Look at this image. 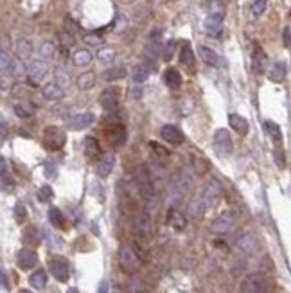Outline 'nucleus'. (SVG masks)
I'll return each instance as SVG.
<instances>
[{
	"instance_id": "nucleus-1",
	"label": "nucleus",
	"mask_w": 291,
	"mask_h": 293,
	"mask_svg": "<svg viewBox=\"0 0 291 293\" xmlns=\"http://www.w3.org/2000/svg\"><path fill=\"white\" fill-rule=\"evenodd\" d=\"M137 189L144 200H151L155 196V187H153V178L147 171L146 165H140L137 169Z\"/></svg>"
},
{
	"instance_id": "nucleus-2",
	"label": "nucleus",
	"mask_w": 291,
	"mask_h": 293,
	"mask_svg": "<svg viewBox=\"0 0 291 293\" xmlns=\"http://www.w3.org/2000/svg\"><path fill=\"white\" fill-rule=\"evenodd\" d=\"M162 33L158 29L151 31V34H149V38H147V43H146V49H144V56L147 58L149 61H155L158 58V56L162 54Z\"/></svg>"
},
{
	"instance_id": "nucleus-3",
	"label": "nucleus",
	"mask_w": 291,
	"mask_h": 293,
	"mask_svg": "<svg viewBox=\"0 0 291 293\" xmlns=\"http://www.w3.org/2000/svg\"><path fill=\"white\" fill-rule=\"evenodd\" d=\"M234 227H236V214L226 211V212L219 214L218 218L214 220L210 230H212L214 234H228Z\"/></svg>"
},
{
	"instance_id": "nucleus-4",
	"label": "nucleus",
	"mask_w": 291,
	"mask_h": 293,
	"mask_svg": "<svg viewBox=\"0 0 291 293\" xmlns=\"http://www.w3.org/2000/svg\"><path fill=\"white\" fill-rule=\"evenodd\" d=\"M214 147L219 155H230L234 151V142H232V137L228 133V130L219 128L216 133H214Z\"/></svg>"
},
{
	"instance_id": "nucleus-5",
	"label": "nucleus",
	"mask_w": 291,
	"mask_h": 293,
	"mask_svg": "<svg viewBox=\"0 0 291 293\" xmlns=\"http://www.w3.org/2000/svg\"><path fill=\"white\" fill-rule=\"evenodd\" d=\"M119 263H121V268L128 274H133L139 270V257L129 246H122L119 250Z\"/></svg>"
},
{
	"instance_id": "nucleus-6",
	"label": "nucleus",
	"mask_w": 291,
	"mask_h": 293,
	"mask_svg": "<svg viewBox=\"0 0 291 293\" xmlns=\"http://www.w3.org/2000/svg\"><path fill=\"white\" fill-rule=\"evenodd\" d=\"M266 290V279L261 274H250L241 282V293H264Z\"/></svg>"
},
{
	"instance_id": "nucleus-7",
	"label": "nucleus",
	"mask_w": 291,
	"mask_h": 293,
	"mask_svg": "<svg viewBox=\"0 0 291 293\" xmlns=\"http://www.w3.org/2000/svg\"><path fill=\"white\" fill-rule=\"evenodd\" d=\"M48 270H50L52 277L58 279L60 282H67L68 277H70V270H68L67 261H65V259H61V257L50 259V261H48Z\"/></svg>"
},
{
	"instance_id": "nucleus-8",
	"label": "nucleus",
	"mask_w": 291,
	"mask_h": 293,
	"mask_svg": "<svg viewBox=\"0 0 291 293\" xmlns=\"http://www.w3.org/2000/svg\"><path fill=\"white\" fill-rule=\"evenodd\" d=\"M43 139H45V146L48 149H60L65 144V133L56 126H48L43 131Z\"/></svg>"
},
{
	"instance_id": "nucleus-9",
	"label": "nucleus",
	"mask_w": 291,
	"mask_h": 293,
	"mask_svg": "<svg viewBox=\"0 0 291 293\" xmlns=\"http://www.w3.org/2000/svg\"><path fill=\"white\" fill-rule=\"evenodd\" d=\"M25 70H27V76H29L31 81H40L45 78L48 67L47 63H45V60H32L29 61V65H27Z\"/></svg>"
},
{
	"instance_id": "nucleus-10",
	"label": "nucleus",
	"mask_w": 291,
	"mask_h": 293,
	"mask_svg": "<svg viewBox=\"0 0 291 293\" xmlns=\"http://www.w3.org/2000/svg\"><path fill=\"white\" fill-rule=\"evenodd\" d=\"M38 263V256L29 248H22V250L16 254V264H18L22 270H31L34 268Z\"/></svg>"
},
{
	"instance_id": "nucleus-11",
	"label": "nucleus",
	"mask_w": 291,
	"mask_h": 293,
	"mask_svg": "<svg viewBox=\"0 0 291 293\" xmlns=\"http://www.w3.org/2000/svg\"><path fill=\"white\" fill-rule=\"evenodd\" d=\"M219 195H221V183H219L218 180H209L205 185V189H203L201 198L205 200L207 207H209V205H212V203L218 200Z\"/></svg>"
},
{
	"instance_id": "nucleus-12",
	"label": "nucleus",
	"mask_w": 291,
	"mask_h": 293,
	"mask_svg": "<svg viewBox=\"0 0 291 293\" xmlns=\"http://www.w3.org/2000/svg\"><path fill=\"white\" fill-rule=\"evenodd\" d=\"M237 248H239L244 256H252V254L257 250V239H255L254 234L244 232L242 236H239V239H237Z\"/></svg>"
},
{
	"instance_id": "nucleus-13",
	"label": "nucleus",
	"mask_w": 291,
	"mask_h": 293,
	"mask_svg": "<svg viewBox=\"0 0 291 293\" xmlns=\"http://www.w3.org/2000/svg\"><path fill=\"white\" fill-rule=\"evenodd\" d=\"M113 165H115V157L112 155V153H108V155H104L103 159L99 160L96 164V173L97 177L101 178H106L110 175V173L113 171Z\"/></svg>"
},
{
	"instance_id": "nucleus-14",
	"label": "nucleus",
	"mask_w": 291,
	"mask_h": 293,
	"mask_svg": "<svg viewBox=\"0 0 291 293\" xmlns=\"http://www.w3.org/2000/svg\"><path fill=\"white\" fill-rule=\"evenodd\" d=\"M160 137L165 142H169V144H180V142H183V133L176 126H173V124H165L164 128L160 130Z\"/></svg>"
},
{
	"instance_id": "nucleus-15",
	"label": "nucleus",
	"mask_w": 291,
	"mask_h": 293,
	"mask_svg": "<svg viewBox=\"0 0 291 293\" xmlns=\"http://www.w3.org/2000/svg\"><path fill=\"white\" fill-rule=\"evenodd\" d=\"M101 104L104 110H115L119 106V90L117 88H106L101 94Z\"/></svg>"
},
{
	"instance_id": "nucleus-16",
	"label": "nucleus",
	"mask_w": 291,
	"mask_h": 293,
	"mask_svg": "<svg viewBox=\"0 0 291 293\" xmlns=\"http://www.w3.org/2000/svg\"><path fill=\"white\" fill-rule=\"evenodd\" d=\"M94 122H96V115L92 112H83V114H78L76 117L70 119V126L74 130H85L92 126Z\"/></svg>"
},
{
	"instance_id": "nucleus-17",
	"label": "nucleus",
	"mask_w": 291,
	"mask_h": 293,
	"mask_svg": "<svg viewBox=\"0 0 291 293\" xmlns=\"http://www.w3.org/2000/svg\"><path fill=\"white\" fill-rule=\"evenodd\" d=\"M205 209H207L205 200H203L201 196H198V198H193V200L189 202L187 214L191 218H194V220H200V218H203V214H205Z\"/></svg>"
},
{
	"instance_id": "nucleus-18",
	"label": "nucleus",
	"mask_w": 291,
	"mask_h": 293,
	"mask_svg": "<svg viewBox=\"0 0 291 293\" xmlns=\"http://www.w3.org/2000/svg\"><path fill=\"white\" fill-rule=\"evenodd\" d=\"M149 230H151V218L147 212H140L137 218H135V232L139 236H149Z\"/></svg>"
},
{
	"instance_id": "nucleus-19",
	"label": "nucleus",
	"mask_w": 291,
	"mask_h": 293,
	"mask_svg": "<svg viewBox=\"0 0 291 293\" xmlns=\"http://www.w3.org/2000/svg\"><path fill=\"white\" fill-rule=\"evenodd\" d=\"M223 25V13H210V16L205 20V29L209 34H219Z\"/></svg>"
},
{
	"instance_id": "nucleus-20",
	"label": "nucleus",
	"mask_w": 291,
	"mask_h": 293,
	"mask_svg": "<svg viewBox=\"0 0 291 293\" xmlns=\"http://www.w3.org/2000/svg\"><path fill=\"white\" fill-rule=\"evenodd\" d=\"M286 72H288V68H286V63L284 61H275L270 70H268V78L273 81V83H282L286 78Z\"/></svg>"
},
{
	"instance_id": "nucleus-21",
	"label": "nucleus",
	"mask_w": 291,
	"mask_h": 293,
	"mask_svg": "<svg viewBox=\"0 0 291 293\" xmlns=\"http://www.w3.org/2000/svg\"><path fill=\"white\" fill-rule=\"evenodd\" d=\"M151 70H153V67L149 63H140V65H137L133 70L135 85H142L144 81H147V78L151 76Z\"/></svg>"
},
{
	"instance_id": "nucleus-22",
	"label": "nucleus",
	"mask_w": 291,
	"mask_h": 293,
	"mask_svg": "<svg viewBox=\"0 0 291 293\" xmlns=\"http://www.w3.org/2000/svg\"><path fill=\"white\" fill-rule=\"evenodd\" d=\"M63 96H65L63 86H60L58 83H48V85L43 86V98L48 99V101H60Z\"/></svg>"
},
{
	"instance_id": "nucleus-23",
	"label": "nucleus",
	"mask_w": 291,
	"mask_h": 293,
	"mask_svg": "<svg viewBox=\"0 0 291 293\" xmlns=\"http://www.w3.org/2000/svg\"><path fill=\"white\" fill-rule=\"evenodd\" d=\"M198 52H200L201 60L205 61L207 65H210V67H218L219 63H221L218 52H214L212 49H209L205 45H200V47H198Z\"/></svg>"
},
{
	"instance_id": "nucleus-24",
	"label": "nucleus",
	"mask_w": 291,
	"mask_h": 293,
	"mask_svg": "<svg viewBox=\"0 0 291 293\" xmlns=\"http://www.w3.org/2000/svg\"><path fill=\"white\" fill-rule=\"evenodd\" d=\"M266 65H268L266 54H264V52H262L259 47H255L254 56H252V67H254V70L257 74H262V72H264V68H266Z\"/></svg>"
},
{
	"instance_id": "nucleus-25",
	"label": "nucleus",
	"mask_w": 291,
	"mask_h": 293,
	"mask_svg": "<svg viewBox=\"0 0 291 293\" xmlns=\"http://www.w3.org/2000/svg\"><path fill=\"white\" fill-rule=\"evenodd\" d=\"M228 122H230V126L234 131H237L239 135H246L248 133V121L244 119V117L237 115V114H232L228 117Z\"/></svg>"
},
{
	"instance_id": "nucleus-26",
	"label": "nucleus",
	"mask_w": 291,
	"mask_h": 293,
	"mask_svg": "<svg viewBox=\"0 0 291 293\" xmlns=\"http://www.w3.org/2000/svg\"><path fill=\"white\" fill-rule=\"evenodd\" d=\"M164 81L171 90H176V88L182 86V76H180V72H178L176 68H167V70H165Z\"/></svg>"
},
{
	"instance_id": "nucleus-27",
	"label": "nucleus",
	"mask_w": 291,
	"mask_h": 293,
	"mask_svg": "<svg viewBox=\"0 0 291 293\" xmlns=\"http://www.w3.org/2000/svg\"><path fill=\"white\" fill-rule=\"evenodd\" d=\"M15 50H16V54H18L20 60H25V58H29L31 52H32V45L27 38H16V42H15Z\"/></svg>"
},
{
	"instance_id": "nucleus-28",
	"label": "nucleus",
	"mask_w": 291,
	"mask_h": 293,
	"mask_svg": "<svg viewBox=\"0 0 291 293\" xmlns=\"http://www.w3.org/2000/svg\"><path fill=\"white\" fill-rule=\"evenodd\" d=\"M108 141L113 144V146H121V144H124L126 142V131H124V128L122 126H113V128L110 130V135H108Z\"/></svg>"
},
{
	"instance_id": "nucleus-29",
	"label": "nucleus",
	"mask_w": 291,
	"mask_h": 293,
	"mask_svg": "<svg viewBox=\"0 0 291 293\" xmlns=\"http://www.w3.org/2000/svg\"><path fill=\"white\" fill-rule=\"evenodd\" d=\"M167 223H169L173 228H176V230H182V228H185V225H187V220H185V216H183L182 212L171 211L169 216H167Z\"/></svg>"
},
{
	"instance_id": "nucleus-30",
	"label": "nucleus",
	"mask_w": 291,
	"mask_h": 293,
	"mask_svg": "<svg viewBox=\"0 0 291 293\" xmlns=\"http://www.w3.org/2000/svg\"><path fill=\"white\" fill-rule=\"evenodd\" d=\"M74 65L76 67H86L92 61V52L88 49H78L74 52Z\"/></svg>"
},
{
	"instance_id": "nucleus-31",
	"label": "nucleus",
	"mask_w": 291,
	"mask_h": 293,
	"mask_svg": "<svg viewBox=\"0 0 291 293\" xmlns=\"http://www.w3.org/2000/svg\"><path fill=\"white\" fill-rule=\"evenodd\" d=\"M126 76V68L124 67H112L108 70L103 72V81H117V80H122Z\"/></svg>"
},
{
	"instance_id": "nucleus-32",
	"label": "nucleus",
	"mask_w": 291,
	"mask_h": 293,
	"mask_svg": "<svg viewBox=\"0 0 291 293\" xmlns=\"http://www.w3.org/2000/svg\"><path fill=\"white\" fill-rule=\"evenodd\" d=\"M29 282L32 288H38V290H43L45 284H47V274L43 270H36L34 274H31Z\"/></svg>"
},
{
	"instance_id": "nucleus-33",
	"label": "nucleus",
	"mask_w": 291,
	"mask_h": 293,
	"mask_svg": "<svg viewBox=\"0 0 291 293\" xmlns=\"http://www.w3.org/2000/svg\"><path fill=\"white\" fill-rule=\"evenodd\" d=\"M264 128H266V133L272 137L273 142H280L282 141V131H280L279 124L273 121H266L264 122Z\"/></svg>"
},
{
	"instance_id": "nucleus-34",
	"label": "nucleus",
	"mask_w": 291,
	"mask_h": 293,
	"mask_svg": "<svg viewBox=\"0 0 291 293\" xmlns=\"http://www.w3.org/2000/svg\"><path fill=\"white\" fill-rule=\"evenodd\" d=\"M94 85H96V74L94 72H85L78 78V86L81 90H88Z\"/></svg>"
},
{
	"instance_id": "nucleus-35",
	"label": "nucleus",
	"mask_w": 291,
	"mask_h": 293,
	"mask_svg": "<svg viewBox=\"0 0 291 293\" xmlns=\"http://www.w3.org/2000/svg\"><path fill=\"white\" fill-rule=\"evenodd\" d=\"M38 52H40V58H42V60H52L56 56V45L52 42H43L42 45H40Z\"/></svg>"
},
{
	"instance_id": "nucleus-36",
	"label": "nucleus",
	"mask_w": 291,
	"mask_h": 293,
	"mask_svg": "<svg viewBox=\"0 0 291 293\" xmlns=\"http://www.w3.org/2000/svg\"><path fill=\"white\" fill-rule=\"evenodd\" d=\"M180 61H182V65H185V67H193L194 65V52H193V49H191V45H189V43H185V45L182 47Z\"/></svg>"
},
{
	"instance_id": "nucleus-37",
	"label": "nucleus",
	"mask_w": 291,
	"mask_h": 293,
	"mask_svg": "<svg viewBox=\"0 0 291 293\" xmlns=\"http://www.w3.org/2000/svg\"><path fill=\"white\" fill-rule=\"evenodd\" d=\"M13 110H15V114L20 117V119H29L31 115H32V106L27 103H16L15 106H13Z\"/></svg>"
},
{
	"instance_id": "nucleus-38",
	"label": "nucleus",
	"mask_w": 291,
	"mask_h": 293,
	"mask_svg": "<svg viewBox=\"0 0 291 293\" xmlns=\"http://www.w3.org/2000/svg\"><path fill=\"white\" fill-rule=\"evenodd\" d=\"M48 220H50V223H52L54 227H58V228H63V227H65L63 214H61V211L58 207H52L50 211H48Z\"/></svg>"
},
{
	"instance_id": "nucleus-39",
	"label": "nucleus",
	"mask_w": 291,
	"mask_h": 293,
	"mask_svg": "<svg viewBox=\"0 0 291 293\" xmlns=\"http://www.w3.org/2000/svg\"><path fill=\"white\" fill-rule=\"evenodd\" d=\"M54 76H56V83H58L60 86H63V88H65V86L70 85V74H68L65 68L58 67L54 70Z\"/></svg>"
},
{
	"instance_id": "nucleus-40",
	"label": "nucleus",
	"mask_w": 291,
	"mask_h": 293,
	"mask_svg": "<svg viewBox=\"0 0 291 293\" xmlns=\"http://www.w3.org/2000/svg\"><path fill=\"white\" fill-rule=\"evenodd\" d=\"M85 153L86 157H96L99 153V142L94 137H86L85 139Z\"/></svg>"
},
{
	"instance_id": "nucleus-41",
	"label": "nucleus",
	"mask_w": 291,
	"mask_h": 293,
	"mask_svg": "<svg viewBox=\"0 0 291 293\" xmlns=\"http://www.w3.org/2000/svg\"><path fill=\"white\" fill-rule=\"evenodd\" d=\"M268 2H270V0H255L254 4H252V16H254V18L262 16V13L268 9Z\"/></svg>"
},
{
	"instance_id": "nucleus-42",
	"label": "nucleus",
	"mask_w": 291,
	"mask_h": 293,
	"mask_svg": "<svg viewBox=\"0 0 291 293\" xmlns=\"http://www.w3.org/2000/svg\"><path fill=\"white\" fill-rule=\"evenodd\" d=\"M115 58V50L110 49V47H103V49L97 50V60L103 61V63H112Z\"/></svg>"
},
{
	"instance_id": "nucleus-43",
	"label": "nucleus",
	"mask_w": 291,
	"mask_h": 293,
	"mask_svg": "<svg viewBox=\"0 0 291 293\" xmlns=\"http://www.w3.org/2000/svg\"><path fill=\"white\" fill-rule=\"evenodd\" d=\"M25 216H27V211H25V205L22 202H18L15 205V220L16 223H24Z\"/></svg>"
},
{
	"instance_id": "nucleus-44",
	"label": "nucleus",
	"mask_w": 291,
	"mask_h": 293,
	"mask_svg": "<svg viewBox=\"0 0 291 293\" xmlns=\"http://www.w3.org/2000/svg\"><path fill=\"white\" fill-rule=\"evenodd\" d=\"M175 47H176L175 40H169V42L164 45V49H162V58H164L165 61H169L171 58H173V54H175Z\"/></svg>"
},
{
	"instance_id": "nucleus-45",
	"label": "nucleus",
	"mask_w": 291,
	"mask_h": 293,
	"mask_svg": "<svg viewBox=\"0 0 291 293\" xmlns=\"http://www.w3.org/2000/svg\"><path fill=\"white\" fill-rule=\"evenodd\" d=\"M0 63H2V74H11V67H13V58L7 56V52H2L0 54Z\"/></svg>"
},
{
	"instance_id": "nucleus-46",
	"label": "nucleus",
	"mask_w": 291,
	"mask_h": 293,
	"mask_svg": "<svg viewBox=\"0 0 291 293\" xmlns=\"http://www.w3.org/2000/svg\"><path fill=\"white\" fill-rule=\"evenodd\" d=\"M36 196H38V200H40V202H48V200L52 198V189H50L48 185H43V187L38 189Z\"/></svg>"
},
{
	"instance_id": "nucleus-47",
	"label": "nucleus",
	"mask_w": 291,
	"mask_h": 293,
	"mask_svg": "<svg viewBox=\"0 0 291 293\" xmlns=\"http://www.w3.org/2000/svg\"><path fill=\"white\" fill-rule=\"evenodd\" d=\"M24 241L25 243H29V244H38V230L36 228H27L24 234Z\"/></svg>"
},
{
	"instance_id": "nucleus-48",
	"label": "nucleus",
	"mask_w": 291,
	"mask_h": 293,
	"mask_svg": "<svg viewBox=\"0 0 291 293\" xmlns=\"http://www.w3.org/2000/svg\"><path fill=\"white\" fill-rule=\"evenodd\" d=\"M11 76H24V65H22V61L20 60H13V67H11Z\"/></svg>"
},
{
	"instance_id": "nucleus-49",
	"label": "nucleus",
	"mask_w": 291,
	"mask_h": 293,
	"mask_svg": "<svg viewBox=\"0 0 291 293\" xmlns=\"http://www.w3.org/2000/svg\"><path fill=\"white\" fill-rule=\"evenodd\" d=\"M273 159H275V164L279 165V167H284V165H286L284 151H282V149H279V147H277V149L273 151Z\"/></svg>"
},
{
	"instance_id": "nucleus-50",
	"label": "nucleus",
	"mask_w": 291,
	"mask_h": 293,
	"mask_svg": "<svg viewBox=\"0 0 291 293\" xmlns=\"http://www.w3.org/2000/svg\"><path fill=\"white\" fill-rule=\"evenodd\" d=\"M70 34H72V33H61L60 34V38H61V42H63V45H65V47H72L74 45V38L70 36Z\"/></svg>"
},
{
	"instance_id": "nucleus-51",
	"label": "nucleus",
	"mask_w": 291,
	"mask_h": 293,
	"mask_svg": "<svg viewBox=\"0 0 291 293\" xmlns=\"http://www.w3.org/2000/svg\"><path fill=\"white\" fill-rule=\"evenodd\" d=\"M85 42L86 43H92V45H99V43L103 42L99 36H96V34H86L85 36Z\"/></svg>"
},
{
	"instance_id": "nucleus-52",
	"label": "nucleus",
	"mask_w": 291,
	"mask_h": 293,
	"mask_svg": "<svg viewBox=\"0 0 291 293\" xmlns=\"http://www.w3.org/2000/svg\"><path fill=\"white\" fill-rule=\"evenodd\" d=\"M65 27H67V31H72V33H76V31H78V25L74 24V22H72L70 18L65 20Z\"/></svg>"
},
{
	"instance_id": "nucleus-53",
	"label": "nucleus",
	"mask_w": 291,
	"mask_h": 293,
	"mask_svg": "<svg viewBox=\"0 0 291 293\" xmlns=\"http://www.w3.org/2000/svg\"><path fill=\"white\" fill-rule=\"evenodd\" d=\"M2 286H4V290H9V282H7L6 270H2Z\"/></svg>"
},
{
	"instance_id": "nucleus-54",
	"label": "nucleus",
	"mask_w": 291,
	"mask_h": 293,
	"mask_svg": "<svg viewBox=\"0 0 291 293\" xmlns=\"http://www.w3.org/2000/svg\"><path fill=\"white\" fill-rule=\"evenodd\" d=\"M284 42H286V45H288V47H291V29H286V33H284Z\"/></svg>"
},
{
	"instance_id": "nucleus-55",
	"label": "nucleus",
	"mask_w": 291,
	"mask_h": 293,
	"mask_svg": "<svg viewBox=\"0 0 291 293\" xmlns=\"http://www.w3.org/2000/svg\"><path fill=\"white\" fill-rule=\"evenodd\" d=\"M97 293H108V282L103 281L101 284H99V292Z\"/></svg>"
},
{
	"instance_id": "nucleus-56",
	"label": "nucleus",
	"mask_w": 291,
	"mask_h": 293,
	"mask_svg": "<svg viewBox=\"0 0 291 293\" xmlns=\"http://www.w3.org/2000/svg\"><path fill=\"white\" fill-rule=\"evenodd\" d=\"M131 98L140 99V98H142V90H140V88H133V90H131Z\"/></svg>"
},
{
	"instance_id": "nucleus-57",
	"label": "nucleus",
	"mask_w": 291,
	"mask_h": 293,
	"mask_svg": "<svg viewBox=\"0 0 291 293\" xmlns=\"http://www.w3.org/2000/svg\"><path fill=\"white\" fill-rule=\"evenodd\" d=\"M7 47H9V43H7V36L4 34L2 36V52H7Z\"/></svg>"
},
{
	"instance_id": "nucleus-58",
	"label": "nucleus",
	"mask_w": 291,
	"mask_h": 293,
	"mask_svg": "<svg viewBox=\"0 0 291 293\" xmlns=\"http://www.w3.org/2000/svg\"><path fill=\"white\" fill-rule=\"evenodd\" d=\"M6 135H7V131H6V122H2V139H6Z\"/></svg>"
},
{
	"instance_id": "nucleus-59",
	"label": "nucleus",
	"mask_w": 291,
	"mask_h": 293,
	"mask_svg": "<svg viewBox=\"0 0 291 293\" xmlns=\"http://www.w3.org/2000/svg\"><path fill=\"white\" fill-rule=\"evenodd\" d=\"M124 4H131V2H135V0H122Z\"/></svg>"
},
{
	"instance_id": "nucleus-60",
	"label": "nucleus",
	"mask_w": 291,
	"mask_h": 293,
	"mask_svg": "<svg viewBox=\"0 0 291 293\" xmlns=\"http://www.w3.org/2000/svg\"><path fill=\"white\" fill-rule=\"evenodd\" d=\"M68 293H78V290H76V288H72V290H68Z\"/></svg>"
},
{
	"instance_id": "nucleus-61",
	"label": "nucleus",
	"mask_w": 291,
	"mask_h": 293,
	"mask_svg": "<svg viewBox=\"0 0 291 293\" xmlns=\"http://www.w3.org/2000/svg\"><path fill=\"white\" fill-rule=\"evenodd\" d=\"M20 293H31V292H29V290H22Z\"/></svg>"
},
{
	"instance_id": "nucleus-62",
	"label": "nucleus",
	"mask_w": 291,
	"mask_h": 293,
	"mask_svg": "<svg viewBox=\"0 0 291 293\" xmlns=\"http://www.w3.org/2000/svg\"><path fill=\"white\" fill-rule=\"evenodd\" d=\"M264 293H266V292H264Z\"/></svg>"
}]
</instances>
